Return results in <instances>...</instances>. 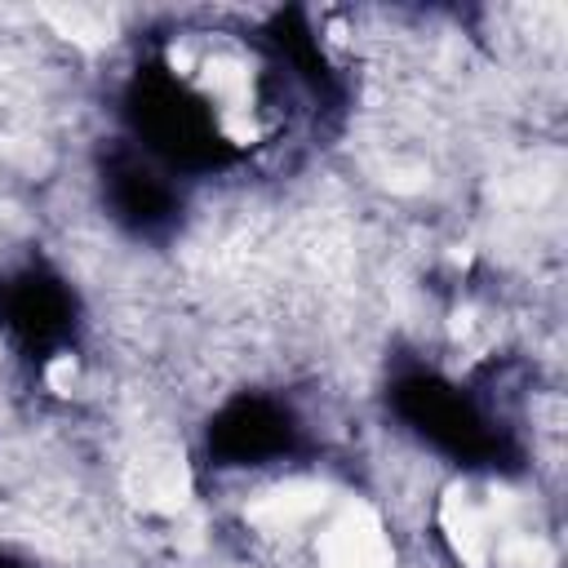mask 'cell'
<instances>
[{"label":"cell","instance_id":"5b68a950","mask_svg":"<svg viewBox=\"0 0 568 568\" xmlns=\"http://www.w3.org/2000/svg\"><path fill=\"white\" fill-rule=\"evenodd\" d=\"M488 564L493 568H555V550L537 532H506L501 541H493Z\"/></svg>","mask_w":568,"mask_h":568},{"label":"cell","instance_id":"6da1fadb","mask_svg":"<svg viewBox=\"0 0 568 568\" xmlns=\"http://www.w3.org/2000/svg\"><path fill=\"white\" fill-rule=\"evenodd\" d=\"M320 568H390L395 550L373 506L351 501L342 515L328 519V528L315 541Z\"/></svg>","mask_w":568,"mask_h":568},{"label":"cell","instance_id":"7a4b0ae2","mask_svg":"<svg viewBox=\"0 0 568 568\" xmlns=\"http://www.w3.org/2000/svg\"><path fill=\"white\" fill-rule=\"evenodd\" d=\"M124 493L155 515H178L191 501V475L186 462L173 448H146L124 466Z\"/></svg>","mask_w":568,"mask_h":568},{"label":"cell","instance_id":"277c9868","mask_svg":"<svg viewBox=\"0 0 568 568\" xmlns=\"http://www.w3.org/2000/svg\"><path fill=\"white\" fill-rule=\"evenodd\" d=\"M439 528H444L453 555L462 559V568H488V555H493V519H488V510H479V501L466 488H453L439 501Z\"/></svg>","mask_w":568,"mask_h":568},{"label":"cell","instance_id":"3957f363","mask_svg":"<svg viewBox=\"0 0 568 568\" xmlns=\"http://www.w3.org/2000/svg\"><path fill=\"white\" fill-rule=\"evenodd\" d=\"M324 506H328V488L324 484L288 479V484L253 497L244 506V519H248V528H257L266 537H284V532H297L302 524H311Z\"/></svg>","mask_w":568,"mask_h":568}]
</instances>
